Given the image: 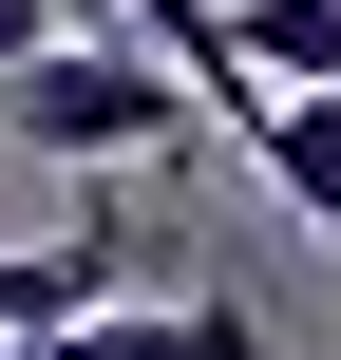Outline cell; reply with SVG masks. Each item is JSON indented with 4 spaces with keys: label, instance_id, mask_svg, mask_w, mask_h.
I'll return each instance as SVG.
<instances>
[{
    "label": "cell",
    "instance_id": "obj_1",
    "mask_svg": "<svg viewBox=\"0 0 341 360\" xmlns=\"http://www.w3.org/2000/svg\"><path fill=\"white\" fill-rule=\"evenodd\" d=\"M0 133H19L38 171H133V152H171V133H190V76H171L133 19H114V38H76V19H57V38L0 76Z\"/></svg>",
    "mask_w": 341,
    "mask_h": 360
},
{
    "label": "cell",
    "instance_id": "obj_2",
    "mask_svg": "<svg viewBox=\"0 0 341 360\" xmlns=\"http://www.w3.org/2000/svg\"><path fill=\"white\" fill-rule=\"evenodd\" d=\"M0 360H266V323L247 304H76V323H38V342H0Z\"/></svg>",
    "mask_w": 341,
    "mask_h": 360
},
{
    "label": "cell",
    "instance_id": "obj_3",
    "mask_svg": "<svg viewBox=\"0 0 341 360\" xmlns=\"http://www.w3.org/2000/svg\"><path fill=\"white\" fill-rule=\"evenodd\" d=\"M114 285H133V228H57V247H0V342H38V323L114 304Z\"/></svg>",
    "mask_w": 341,
    "mask_h": 360
},
{
    "label": "cell",
    "instance_id": "obj_4",
    "mask_svg": "<svg viewBox=\"0 0 341 360\" xmlns=\"http://www.w3.org/2000/svg\"><path fill=\"white\" fill-rule=\"evenodd\" d=\"M114 19H133V38H152V57L190 76V114H228V133H247V114L285 95V76H247V38H228V0H114Z\"/></svg>",
    "mask_w": 341,
    "mask_h": 360
},
{
    "label": "cell",
    "instance_id": "obj_5",
    "mask_svg": "<svg viewBox=\"0 0 341 360\" xmlns=\"http://www.w3.org/2000/svg\"><path fill=\"white\" fill-rule=\"evenodd\" d=\"M247 152H266V190H285L304 228H341V76H285V95L247 114Z\"/></svg>",
    "mask_w": 341,
    "mask_h": 360
},
{
    "label": "cell",
    "instance_id": "obj_6",
    "mask_svg": "<svg viewBox=\"0 0 341 360\" xmlns=\"http://www.w3.org/2000/svg\"><path fill=\"white\" fill-rule=\"evenodd\" d=\"M247 76H341V0H228Z\"/></svg>",
    "mask_w": 341,
    "mask_h": 360
},
{
    "label": "cell",
    "instance_id": "obj_7",
    "mask_svg": "<svg viewBox=\"0 0 341 360\" xmlns=\"http://www.w3.org/2000/svg\"><path fill=\"white\" fill-rule=\"evenodd\" d=\"M57 19H76V0H0V76H19V57H38Z\"/></svg>",
    "mask_w": 341,
    "mask_h": 360
}]
</instances>
